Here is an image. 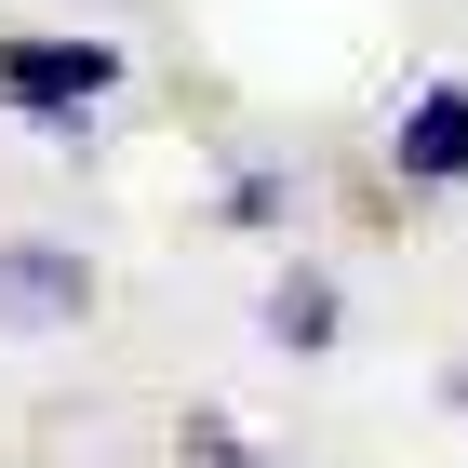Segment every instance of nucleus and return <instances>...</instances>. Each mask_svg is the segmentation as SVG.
<instances>
[{"mask_svg":"<svg viewBox=\"0 0 468 468\" xmlns=\"http://www.w3.org/2000/svg\"><path fill=\"white\" fill-rule=\"evenodd\" d=\"M108 80H121L108 40H0V108H27V121H80Z\"/></svg>","mask_w":468,"mask_h":468,"instance_id":"obj_1","label":"nucleus"},{"mask_svg":"<svg viewBox=\"0 0 468 468\" xmlns=\"http://www.w3.org/2000/svg\"><path fill=\"white\" fill-rule=\"evenodd\" d=\"M94 308V268H80V241H0V322L14 335H54Z\"/></svg>","mask_w":468,"mask_h":468,"instance_id":"obj_2","label":"nucleus"},{"mask_svg":"<svg viewBox=\"0 0 468 468\" xmlns=\"http://www.w3.org/2000/svg\"><path fill=\"white\" fill-rule=\"evenodd\" d=\"M388 175L401 187H455L468 175V80H429V94L388 121Z\"/></svg>","mask_w":468,"mask_h":468,"instance_id":"obj_3","label":"nucleus"},{"mask_svg":"<svg viewBox=\"0 0 468 468\" xmlns=\"http://www.w3.org/2000/svg\"><path fill=\"white\" fill-rule=\"evenodd\" d=\"M268 335H282V348H335V282L322 268H294V282L268 294Z\"/></svg>","mask_w":468,"mask_h":468,"instance_id":"obj_4","label":"nucleus"},{"mask_svg":"<svg viewBox=\"0 0 468 468\" xmlns=\"http://www.w3.org/2000/svg\"><path fill=\"white\" fill-rule=\"evenodd\" d=\"M187 455H201V468H254V455H241V429H228V415H201V429H187Z\"/></svg>","mask_w":468,"mask_h":468,"instance_id":"obj_5","label":"nucleus"}]
</instances>
